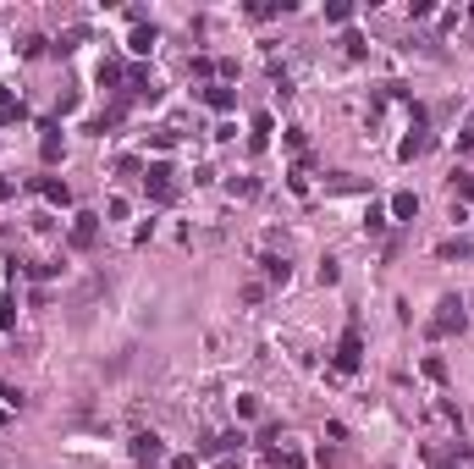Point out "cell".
<instances>
[{"instance_id": "6da1fadb", "label": "cell", "mask_w": 474, "mask_h": 469, "mask_svg": "<svg viewBox=\"0 0 474 469\" xmlns=\"http://www.w3.org/2000/svg\"><path fill=\"white\" fill-rule=\"evenodd\" d=\"M160 453H165V442L155 436V431H144V436H133V458H138V464H155Z\"/></svg>"}, {"instance_id": "7a4b0ae2", "label": "cell", "mask_w": 474, "mask_h": 469, "mask_svg": "<svg viewBox=\"0 0 474 469\" xmlns=\"http://www.w3.org/2000/svg\"><path fill=\"white\" fill-rule=\"evenodd\" d=\"M94 221H100V215H78V227H72V249H94V237H100Z\"/></svg>"}, {"instance_id": "3957f363", "label": "cell", "mask_w": 474, "mask_h": 469, "mask_svg": "<svg viewBox=\"0 0 474 469\" xmlns=\"http://www.w3.org/2000/svg\"><path fill=\"white\" fill-rule=\"evenodd\" d=\"M336 370H359V326H348V337H342V354H336Z\"/></svg>"}, {"instance_id": "277c9868", "label": "cell", "mask_w": 474, "mask_h": 469, "mask_svg": "<svg viewBox=\"0 0 474 469\" xmlns=\"http://www.w3.org/2000/svg\"><path fill=\"white\" fill-rule=\"evenodd\" d=\"M144 188L155 193V199H171V166H149V177H144Z\"/></svg>"}, {"instance_id": "5b68a950", "label": "cell", "mask_w": 474, "mask_h": 469, "mask_svg": "<svg viewBox=\"0 0 474 469\" xmlns=\"http://www.w3.org/2000/svg\"><path fill=\"white\" fill-rule=\"evenodd\" d=\"M453 326H463V315H458V299H441V320H436L431 331L441 337V331H453Z\"/></svg>"}, {"instance_id": "8992f818", "label": "cell", "mask_w": 474, "mask_h": 469, "mask_svg": "<svg viewBox=\"0 0 474 469\" xmlns=\"http://www.w3.org/2000/svg\"><path fill=\"white\" fill-rule=\"evenodd\" d=\"M39 193L50 199V205H66V199H72V188H66V182H56V177H39Z\"/></svg>"}, {"instance_id": "52a82bcc", "label": "cell", "mask_w": 474, "mask_h": 469, "mask_svg": "<svg viewBox=\"0 0 474 469\" xmlns=\"http://www.w3.org/2000/svg\"><path fill=\"white\" fill-rule=\"evenodd\" d=\"M259 265H265V277H270V282H287V277H292V265H287L282 254H265Z\"/></svg>"}, {"instance_id": "ba28073f", "label": "cell", "mask_w": 474, "mask_h": 469, "mask_svg": "<svg viewBox=\"0 0 474 469\" xmlns=\"http://www.w3.org/2000/svg\"><path fill=\"white\" fill-rule=\"evenodd\" d=\"M392 215H397V221H413V215H419V199H413V193H397V199H392Z\"/></svg>"}, {"instance_id": "9c48e42d", "label": "cell", "mask_w": 474, "mask_h": 469, "mask_svg": "<svg viewBox=\"0 0 474 469\" xmlns=\"http://www.w3.org/2000/svg\"><path fill=\"white\" fill-rule=\"evenodd\" d=\"M436 254H441V259H469V237H447Z\"/></svg>"}, {"instance_id": "30bf717a", "label": "cell", "mask_w": 474, "mask_h": 469, "mask_svg": "<svg viewBox=\"0 0 474 469\" xmlns=\"http://www.w3.org/2000/svg\"><path fill=\"white\" fill-rule=\"evenodd\" d=\"M205 100H210V105H215V110H232V88L210 83V94H205Z\"/></svg>"}, {"instance_id": "8fae6325", "label": "cell", "mask_w": 474, "mask_h": 469, "mask_svg": "<svg viewBox=\"0 0 474 469\" xmlns=\"http://www.w3.org/2000/svg\"><path fill=\"white\" fill-rule=\"evenodd\" d=\"M133 50H138V56H149V50H155V28H138V34H133Z\"/></svg>"}, {"instance_id": "7c38bea8", "label": "cell", "mask_w": 474, "mask_h": 469, "mask_svg": "<svg viewBox=\"0 0 474 469\" xmlns=\"http://www.w3.org/2000/svg\"><path fill=\"white\" fill-rule=\"evenodd\" d=\"M61 155V138H56V128H44V160H56Z\"/></svg>"}, {"instance_id": "4fadbf2b", "label": "cell", "mask_w": 474, "mask_h": 469, "mask_svg": "<svg viewBox=\"0 0 474 469\" xmlns=\"http://www.w3.org/2000/svg\"><path fill=\"white\" fill-rule=\"evenodd\" d=\"M453 193H463V199H474V177H453Z\"/></svg>"}, {"instance_id": "5bb4252c", "label": "cell", "mask_w": 474, "mask_h": 469, "mask_svg": "<svg viewBox=\"0 0 474 469\" xmlns=\"http://www.w3.org/2000/svg\"><path fill=\"white\" fill-rule=\"evenodd\" d=\"M0 199H11V182H0Z\"/></svg>"}]
</instances>
